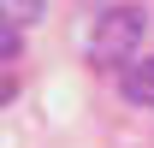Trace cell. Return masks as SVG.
Wrapping results in <instances>:
<instances>
[{"instance_id":"obj_1","label":"cell","mask_w":154,"mask_h":148,"mask_svg":"<svg viewBox=\"0 0 154 148\" xmlns=\"http://www.w3.org/2000/svg\"><path fill=\"white\" fill-rule=\"evenodd\" d=\"M142 36H148L142 6H107L95 18V30H89V42H83V59L101 65V71H125L136 59V48H142Z\"/></svg>"},{"instance_id":"obj_2","label":"cell","mask_w":154,"mask_h":148,"mask_svg":"<svg viewBox=\"0 0 154 148\" xmlns=\"http://www.w3.org/2000/svg\"><path fill=\"white\" fill-rule=\"evenodd\" d=\"M119 95H125L131 107H154V54L131 59V65L119 71Z\"/></svg>"},{"instance_id":"obj_3","label":"cell","mask_w":154,"mask_h":148,"mask_svg":"<svg viewBox=\"0 0 154 148\" xmlns=\"http://www.w3.org/2000/svg\"><path fill=\"white\" fill-rule=\"evenodd\" d=\"M42 12H48V0H0V24H36Z\"/></svg>"},{"instance_id":"obj_4","label":"cell","mask_w":154,"mask_h":148,"mask_svg":"<svg viewBox=\"0 0 154 148\" xmlns=\"http://www.w3.org/2000/svg\"><path fill=\"white\" fill-rule=\"evenodd\" d=\"M18 54H24V30H12V24H0V65H12Z\"/></svg>"},{"instance_id":"obj_5","label":"cell","mask_w":154,"mask_h":148,"mask_svg":"<svg viewBox=\"0 0 154 148\" xmlns=\"http://www.w3.org/2000/svg\"><path fill=\"white\" fill-rule=\"evenodd\" d=\"M12 95H18V83H12V77H0V107H6Z\"/></svg>"}]
</instances>
